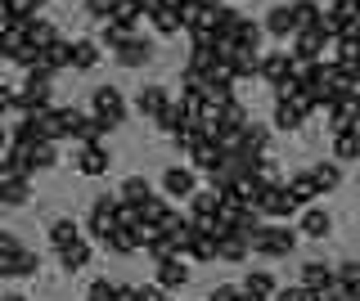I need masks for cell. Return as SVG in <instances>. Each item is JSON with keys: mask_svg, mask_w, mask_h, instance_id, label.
Masks as SVG:
<instances>
[{"mask_svg": "<svg viewBox=\"0 0 360 301\" xmlns=\"http://www.w3.org/2000/svg\"><path fill=\"white\" fill-rule=\"evenodd\" d=\"M248 248H252V256H266V261H284V256L297 252V229H288L284 220H262L248 234Z\"/></svg>", "mask_w": 360, "mask_h": 301, "instance_id": "cell-1", "label": "cell"}, {"mask_svg": "<svg viewBox=\"0 0 360 301\" xmlns=\"http://www.w3.org/2000/svg\"><path fill=\"white\" fill-rule=\"evenodd\" d=\"M50 81H54V76L45 72V68H37V72L22 76V91L14 95V113L32 117V113H41V108H54V104H50V91H54Z\"/></svg>", "mask_w": 360, "mask_h": 301, "instance_id": "cell-2", "label": "cell"}, {"mask_svg": "<svg viewBox=\"0 0 360 301\" xmlns=\"http://www.w3.org/2000/svg\"><path fill=\"white\" fill-rule=\"evenodd\" d=\"M90 117H99L108 131L127 121V99H122L117 86H95V95H90Z\"/></svg>", "mask_w": 360, "mask_h": 301, "instance_id": "cell-3", "label": "cell"}, {"mask_svg": "<svg viewBox=\"0 0 360 301\" xmlns=\"http://www.w3.org/2000/svg\"><path fill=\"white\" fill-rule=\"evenodd\" d=\"M112 229H117V198H108V194H104V198H95V203H90L86 234H90V239H99V243H104Z\"/></svg>", "mask_w": 360, "mask_h": 301, "instance_id": "cell-4", "label": "cell"}, {"mask_svg": "<svg viewBox=\"0 0 360 301\" xmlns=\"http://www.w3.org/2000/svg\"><path fill=\"white\" fill-rule=\"evenodd\" d=\"M297 198L288 194V180H279V185H270L266 189V198H262V216L266 220H288V216H297Z\"/></svg>", "mask_w": 360, "mask_h": 301, "instance_id": "cell-5", "label": "cell"}, {"mask_svg": "<svg viewBox=\"0 0 360 301\" xmlns=\"http://www.w3.org/2000/svg\"><path fill=\"white\" fill-rule=\"evenodd\" d=\"M320 113H324V121H329L333 135H342V131H356V126H360V104H356V99H329Z\"/></svg>", "mask_w": 360, "mask_h": 301, "instance_id": "cell-6", "label": "cell"}, {"mask_svg": "<svg viewBox=\"0 0 360 301\" xmlns=\"http://www.w3.org/2000/svg\"><path fill=\"white\" fill-rule=\"evenodd\" d=\"M297 76V63H292V54L288 50H270V54H262V81L266 86H284V81H292Z\"/></svg>", "mask_w": 360, "mask_h": 301, "instance_id": "cell-7", "label": "cell"}, {"mask_svg": "<svg viewBox=\"0 0 360 301\" xmlns=\"http://www.w3.org/2000/svg\"><path fill=\"white\" fill-rule=\"evenodd\" d=\"M162 194H172V198H194L198 194V175H194V166H167L162 171Z\"/></svg>", "mask_w": 360, "mask_h": 301, "instance_id": "cell-8", "label": "cell"}, {"mask_svg": "<svg viewBox=\"0 0 360 301\" xmlns=\"http://www.w3.org/2000/svg\"><path fill=\"white\" fill-rule=\"evenodd\" d=\"M302 288H311V293H338V265L307 261L302 265Z\"/></svg>", "mask_w": 360, "mask_h": 301, "instance_id": "cell-9", "label": "cell"}, {"mask_svg": "<svg viewBox=\"0 0 360 301\" xmlns=\"http://www.w3.org/2000/svg\"><path fill=\"white\" fill-rule=\"evenodd\" d=\"M262 27H266V36H275V41H292V36H297V18H292V5H275V9H266Z\"/></svg>", "mask_w": 360, "mask_h": 301, "instance_id": "cell-10", "label": "cell"}, {"mask_svg": "<svg viewBox=\"0 0 360 301\" xmlns=\"http://www.w3.org/2000/svg\"><path fill=\"white\" fill-rule=\"evenodd\" d=\"M172 104V95H167V86H140V95H135V113L144 121H158L162 117V108Z\"/></svg>", "mask_w": 360, "mask_h": 301, "instance_id": "cell-11", "label": "cell"}, {"mask_svg": "<svg viewBox=\"0 0 360 301\" xmlns=\"http://www.w3.org/2000/svg\"><path fill=\"white\" fill-rule=\"evenodd\" d=\"M72 162H77L82 175H104L108 171V149H104V144H82Z\"/></svg>", "mask_w": 360, "mask_h": 301, "instance_id": "cell-12", "label": "cell"}, {"mask_svg": "<svg viewBox=\"0 0 360 301\" xmlns=\"http://www.w3.org/2000/svg\"><path fill=\"white\" fill-rule=\"evenodd\" d=\"M221 211V189H198L194 198H189V220H194V225H202V220H212Z\"/></svg>", "mask_w": 360, "mask_h": 301, "instance_id": "cell-13", "label": "cell"}, {"mask_svg": "<svg viewBox=\"0 0 360 301\" xmlns=\"http://www.w3.org/2000/svg\"><path fill=\"white\" fill-rule=\"evenodd\" d=\"M297 229L307 234V239H329V234H333V216L324 207H307L297 216Z\"/></svg>", "mask_w": 360, "mask_h": 301, "instance_id": "cell-14", "label": "cell"}, {"mask_svg": "<svg viewBox=\"0 0 360 301\" xmlns=\"http://www.w3.org/2000/svg\"><path fill=\"white\" fill-rule=\"evenodd\" d=\"M252 256V248H248V239L239 229H230V234H221L217 239V261H230V265H239V261H248Z\"/></svg>", "mask_w": 360, "mask_h": 301, "instance_id": "cell-15", "label": "cell"}, {"mask_svg": "<svg viewBox=\"0 0 360 301\" xmlns=\"http://www.w3.org/2000/svg\"><path fill=\"white\" fill-rule=\"evenodd\" d=\"M112 59H117L122 68H144V63L153 59V41L135 36V41H127V46H122V50H112Z\"/></svg>", "mask_w": 360, "mask_h": 301, "instance_id": "cell-16", "label": "cell"}, {"mask_svg": "<svg viewBox=\"0 0 360 301\" xmlns=\"http://www.w3.org/2000/svg\"><path fill=\"white\" fill-rule=\"evenodd\" d=\"M153 283H158V288H167V293L185 288V283H189V265H185V256H172V261L158 265V279H153Z\"/></svg>", "mask_w": 360, "mask_h": 301, "instance_id": "cell-17", "label": "cell"}, {"mask_svg": "<svg viewBox=\"0 0 360 301\" xmlns=\"http://www.w3.org/2000/svg\"><path fill=\"white\" fill-rule=\"evenodd\" d=\"M360 18V9H356V0H333L329 9H324V27H329V36L338 41V32H342L347 23H356Z\"/></svg>", "mask_w": 360, "mask_h": 301, "instance_id": "cell-18", "label": "cell"}, {"mask_svg": "<svg viewBox=\"0 0 360 301\" xmlns=\"http://www.w3.org/2000/svg\"><path fill=\"white\" fill-rule=\"evenodd\" d=\"M225 158H230V149H225V144H217V140H207V144H202V149L194 153V171L217 175L221 166H225Z\"/></svg>", "mask_w": 360, "mask_h": 301, "instance_id": "cell-19", "label": "cell"}, {"mask_svg": "<svg viewBox=\"0 0 360 301\" xmlns=\"http://www.w3.org/2000/svg\"><path fill=\"white\" fill-rule=\"evenodd\" d=\"M41 68L50 72V76H54V72H63V68H72V41H63V36H59L54 46H45V50H41Z\"/></svg>", "mask_w": 360, "mask_h": 301, "instance_id": "cell-20", "label": "cell"}, {"mask_svg": "<svg viewBox=\"0 0 360 301\" xmlns=\"http://www.w3.org/2000/svg\"><path fill=\"white\" fill-rule=\"evenodd\" d=\"M288 194L297 198L302 211H307V207H315V198H320V185H315L311 171H297V175H288Z\"/></svg>", "mask_w": 360, "mask_h": 301, "instance_id": "cell-21", "label": "cell"}, {"mask_svg": "<svg viewBox=\"0 0 360 301\" xmlns=\"http://www.w3.org/2000/svg\"><path fill=\"white\" fill-rule=\"evenodd\" d=\"M338 297L360 301V261H338Z\"/></svg>", "mask_w": 360, "mask_h": 301, "instance_id": "cell-22", "label": "cell"}, {"mask_svg": "<svg viewBox=\"0 0 360 301\" xmlns=\"http://www.w3.org/2000/svg\"><path fill=\"white\" fill-rule=\"evenodd\" d=\"M22 162H27V171H50L54 162H59V149H54V144H27V149H22Z\"/></svg>", "mask_w": 360, "mask_h": 301, "instance_id": "cell-23", "label": "cell"}, {"mask_svg": "<svg viewBox=\"0 0 360 301\" xmlns=\"http://www.w3.org/2000/svg\"><path fill=\"white\" fill-rule=\"evenodd\" d=\"M59 265L68 274H77L82 265H90V239H86V234L77 243H68V248H59Z\"/></svg>", "mask_w": 360, "mask_h": 301, "instance_id": "cell-24", "label": "cell"}, {"mask_svg": "<svg viewBox=\"0 0 360 301\" xmlns=\"http://www.w3.org/2000/svg\"><path fill=\"white\" fill-rule=\"evenodd\" d=\"M262 36H266V27L257 23V18H248V14H243V23L234 27V36H230V41H234L239 50H257V54H262Z\"/></svg>", "mask_w": 360, "mask_h": 301, "instance_id": "cell-25", "label": "cell"}, {"mask_svg": "<svg viewBox=\"0 0 360 301\" xmlns=\"http://www.w3.org/2000/svg\"><path fill=\"white\" fill-rule=\"evenodd\" d=\"M266 149H270V131L262 126V121H252V126L243 131V140H239V153H248V158H266Z\"/></svg>", "mask_w": 360, "mask_h": 301, "instance_id": "cell-26", "label": "cell"}, {"mask_svg": "<svg viewBox=\"0 0 360 301\" xmlns=\"http://www.w3.org/2000/svg\"><path fill=\"white\" fill-rule=\"evenodd\" d=\"M243 293L257 297V301H270V297L279 293V283H275V274H270V270H252V274L243 279Z\"/></svg>", "mask_w": 360, "mask_h": 301, "instance_id": "cell-27", "label": "cell"}, {"mask_svg": "<svg viewBox=\"0 0 360 301\" xmlns=\"http://www.w3.org/2000/svg\"><path fill=\"white\" fill-rule=\"evenodd\" d=\"M158 126H162V131H167V135H172V140H176V135H180V131H189V126H194V117H189V113H185V108H180V104H176V99H172V104H167V108H162V117H158Z\"/></svg>", "mask_w": 360, "mask_h": 301, "instance_id": "cell-28", "label": "cell"}, {"mask_svg": "<svg viewBox=\"0 0 360 301\" xmlns=\"http://www.w3.org/2000/svg\"><path fill=\"white\" fill-rule=\"evenodd\" d=\"M333 162H360V126L333 135Z\"/></svg>", "mask_w": 360, "mask_h": 301, "instance_id": "cell-29", "label": "cell"}, {"mask_svg": "<svg viewBox=\"0 0 360 301\" xmlns=\"http://www.w3.org/2000/svg\"><path fill=\"white\" fill-rule=\"evenodd\" d=\"M292 18H297V32L324 27V9L315 5V0H292Z\"/></svg>", "mask_w": 360, "mask_h": 301, "instance_id": "cell-30", "label": "cell"}, {"mask_svg": "<svg viewBox=\"0 0 360 301\" xmlns=\"http://www.w3.org/2000/svg\"><path fill=\"white\" fill-rule=\"evenodd\" d=\"M82 239V225H77L72 216H59V220H50V243H54V252L68 248V243H77Z\"/></svg>", "mask_w": 360, "mask_h": 301, "instance_id": "cell-31", "label": "cell"}, {"mask_svg": "<svg viewBox=\"0 0 360 301\" xmlns=\"http://www.w3.org/2000/svg\"><path fill=\"white\" fill-rule=\"evenodd\" d=\"M99 50H104V46H99V41H72V68L77 72H90V68H95V63H99Z\"/></svg>", "mask_w": 360, "mask_h": 301, "instance_id": "cell-32", "label": "cell"}, {"mask_svg": "<svg viewBox=\"0 0 360 301\" xmlns=\"http://www.w3.org/2000/svg\"><path fill=\"white\" fill-rule=\"evenodd\" d=\"M99 46H104V50H122V46H127V41H135V27H127V23H104V27H99Z\"/></svg>", "mask_w": 360, "mask_h": 301, "instance_id": "cell-33", "label": "cell"}, {"mask_svg": "<svg viewBox=\"0 0 360 301\" xmlns=\"http://www.w3.org/2000/svg\"><path fill=\"white\" fill-rule=\"evenodd\" d=\"M311 175H315V185H320V194H333V189L342 185V162H315Z\"/></svg>", "mask_w": 360, "mask_h": 301, "instance_id": "cell-34", "label": "cell"}, {"mask_svg": "<svg viewBox=\"0 0 360 301\" xmlns=\"http://www.w3.org/2000/svg\"><path fill=\"white\" fill-rule=\"evenodd\" d=\"M144 256H149L153 265H162V261H172V256H180V248H176V239H167V234H153V239L144 243Z\"/></svg>", "mask_w": 360, "mask_h": 301, "instance_id": "cell-35", "label": "cell"}, {"mask_svg": "<svg viewBox=\"0 0 360 301\" xmlns=\"http://www.w3.org/2000/svg\"><path fill=\"white\" fill-rule=\"evenodd\" d=\"M185 256H189V261H217V239H212V234H202V229H194Z\"/></svg>", "mask_w": 360, "mask_h": 301, "instance_id": "cell-36", "label": "cell"}, {"mask_svg": "<svg viewBox=\"0 0 360 301\" xmlns=\"http://www.w3.org/2000/svg\"><path fill=\"white\" fill-rule=\"evenodd\" d=\"M230 72H234V81H248V76H262V54H257V50H239V59L230 63Z\"/></svg>", "mask_w": 360, "mask_h": 301, "instance_id": "cell-37", "label": "cell"}, {"mask_svg": "<svg viewBox=\"0 0 360 301\" xmlns=\"http://www.w3.org/2000/svg\"><path fill=\"white\" fill-rule=\"evenodd\" d=\"M167 211H172V207H167V198H158V194H149V198H144V203H140V225H162V220H167Z\"/></svg>", "mask_w": 360, "mask_h": 301, "instance_id": "cell-38", "label": "cell"}, {"mask_svg": "<svg viewBox=\"0 0 360 301\" xmlns=\"http://www.w3.org/2000/svg\"><path fill=\"white\" fill-rule=\"evenodd\" d=\"M18 256H22V243L9 229H0V279H9V265H14Z\"/></svg>", "mask_w": 360, "mask_h": 301, "instance_id": "cell-39", "label": "cell"}, {"mask_svg": "<svg viewBox=\"0 0 360 301\" xmlns=\"http://www.w3.org/2000/svg\"><path fill=\"white\" fill-rule=\"evenodd\" d=\"M22 27H27V41H32V46H41V50L59 41V32H54V23H45V18H27Z\"/></svg>", "mask_w": 360, "mask_h": 301, "instance_id": "cell-40", "label": "cell"}, {"mask_svg": "<svg viewBox=\"0 0 360 301\" xmlns=\"http://www.w3.org/2000/svg\"><path fill=\"white\" fill-rule=\"evenodd\" d=\"M270 121H275V131H302L307 117H302L292 104H284V99H275V117H270Z\"/></svg>", "mask_w": 360, "mask_h": 301, "instance_id": "cell-41", "label": "cell"}, {"mask_svg": "<svg viewBox=\"0 0 360 301\" xmlns=\"http://www.w3.org/2000/svg\"><path fill=\"white\" fill-rule=\"evenodd\" d=\"M104 135H108V126H104V121H99V117H90L86 113V121H82V126H77V144H104Z\"/></svg>", "mask_w": 360, "mask_h": 301, "instance_id": "cell-42", "label": "cell"}, {"mask_svg": "<svg viewBox=\"0 0 360 301\" xmlns=\"http://www.w3.org/2000/svg\"><path fill=\"white\" fill-rule=\"evenodd\" d=\"M149 23H153L158 36H180V32H185V27H180V14H176V9H158Z\"/></svg>", "mask_w": 360, "mask_h": 301, "instance_id": "cell-43", "label": "cell"}, {"mask_svg": "<svg viewBox=\"0 0 360 301\" xmlns=\"http://www.w3.org/2000/svg\"><path fill=\"white\" fill-rule=\"evenodd\" d=\"M27 198H32L27 180H9V185H0V207H22Z\"/></svg>", "mask_w": 360, "mask_h": 301, "instance_id": "cell-44", "label": "cell"}, {"mask_svg": "<svg viewBox=\"0 0 360 301\" xmlns=\"http://www.w3.org/2000/svg\"><path fill=\"white\" fill-rule=\"evenodd\" d=\"M140 0H112V18H108V23H127V27H135V23H140Z\"/></svg>", "mask_w": 360, "mask_h": 301, "instance_id": "cell-45", "label": "cell"}, {"mask_svg": "<svg viewBox=\"0 0 360 301\" xmlns=\"http://www.w3.org/2000/svg\"><path fill=\"white\" fill-rule=\"evenodd\" d=\"M122 198H127V203H144V198L153 194L149 189V180H144V175H127V180H122V189H117Z\"/></svg>", "mask_w": 360, "mask_h": 301, "instance_id": "cell-46", "label": "cell"}, {"mask_svg": "<svg viewBox=\"0 0 360 301\" xmlns=\"http://www.w3.org/2000/svg\"><path fill=\"white\" fill-rule=\"evenodd\" d=\"M37 252H27V248H22V256H18V261L14 265H9V279H32V274H37Z\"/></svg>", "mask_w": 360, "mask_h": 301, "instance_id": "cell-47", "label": "cell"}, {"mask_svg": "<svg viewBox=\"0 0 360 301\" xmlns=\"http://www.w3.org/2000/svg\"><path fill=\"white\" fill-rule=\"evenodd\" d=\"M117 225H122V229H135V225H140V203L117 198Z\"/></svg>", "mask_w": 360, "mask_h": 301, "instance_id": "cell-48", "label": "cell"}, {"mask_svg": "<svg viewBox=\"0 0 360 301\" xmlns=\"http://www.w3.org/2000/svg\"><path fill=\"white\" fill-rule=\"evenodd\" d=\"M86 301H117V283H112V279H95L90 293H86Z\"/></svg>", "mask_w": 360, "mask_h": 301, "instance_id": "cell-49", "label": "cell"}, {"mask_svg": "<svg viewBox=\"0 0 360 301\" xmlns=\"http://www.w3.org/2000/svg\"><path fill=\"white\" fill-rule=\"evenodd\" d=\"M252 180H262V185H279V166L270 162V158H257V162H252Z\"/></svg>", "mask_w": 360, "mask_h": 301, "instance_id": "cell-50", "label": "cell"}, {"mask_svg": "<svg viewBox=\"0 0 360 301\" xmlns=\"http://www.w3.org/2000/svg\"><path fill=\"white\" fill-rule=\"evenodd\" d=\"M202 301H243V283H217Z\"/></svg>", "mask_w": 360, "mask_h": 301, "instance_id": "cell-51", "label": "cell"}, {"mask_svg": "<svg viewBox=\"0 0 360 301\" xmlns=\"http://www.w3.org/2000/svg\"><path fill=\"white\" fill-rule=\"evenodd\" d=\"M59 121H63V135L72 140V135H77V126L86 121V113H82V108H59Z\"/></svg>", "mask_w": 360, "mask_h": 301, "instance_id": "cell-52", "label": "cell"}, {"mask_svg": "<svg viewBox=\"0 0 360 301\" xmlns=\"http://www.w3.org/2000/svg\"><path fill=\"white\" fill-rule=\"evenodd\" d=\"M86 14H90V18H95V23H99V27H104V23H108V18H112V0H86Z\"/></svg>", "mask_w": 360, "mask_h": 301, "instance_id": "cell-53", "label": "cell"}, {"mask_svg": "<svg viewBox=\"0 0 360 301\" xmlns=\"http://www.w3.org/2000/svg\"><path fill=\"white\" fill-rule=\"evenodd\" d=\"M270 301H311V288H302V283H292V288H279Z\"/></svg>", "mask_w": 360, "mask_h": 301, "instance_id": "cell-54", "label": "cell"}, {"mask_svg": "<svg viewBox=\"0 0 360 301\" xmlns=\"http://www.w3.org/2000/svg\"><path fill=\"white\" fill-rule=\"evenodd\" d=\"M18 23V14H14V5H9V0H0V32H9Z\"/></svg>", "mask_w": 360, "mask_h": 301, "instance_id": "cell-55", "label": "cell"}, {"mask_svg": "<svg viewBox=\"0 0 360 301\" xmlns=\"http://www.w3.org/2000/svg\"><path fill=\"white\" fill-rule=\"evenodd\" d=\"M140 301H167V288H158V283L140 288Z\"/></svg>", "mask_w": 360, "mask_h": 301, "instance_id": "cell-56", "label": "cell"}, {"mask_svg": "<svg viewBox=\"0 0 360 301\" xmlns=\"http://www.w3.org/2000/svg\"><path fill=\"white\" fill-rule=\"evenodd\" d=\"M9 144H14V135L5 131V121H0V153H9Z\"/></svg>", "mask_w": 360, "mask_h": 301, "instance_id": "cell-57", "label": "cell"}, {"mask_svg": "<svg viewBox=\"0 0 360 301\" xmlns=\"http://www.w3.org/2000/svg\"><path fill=\"white\" fill-rule=\"evenodd\" d=\"M311 301H342L338 293H311Z\"/></svg>", "mask_w": 360, "mask_h": 301, "instance_id": "cell-58", "label": "cell"}, {"mask_svg": "<svg viewBox=\"0 0 360 301\" xmlns=\"http://www.w3.org/2000/svg\"><path fill=\"white\" fill-rule=\"evenodd\" d=\"M0 301H27V297H22V293H5V297H0Z\"/></svg>", "mask_w": 360, "mask_h": 301, "instance_id": "cell-59", "label": "cell"}, {"mask_svg": "<svg viewBox=\"0 0 360 301\" xmlns=\"http://www.w3.org/2000/svg\"><path fill=\"white\" fill-rule=\"evenodd\" d=\"M0 59H5V46H0Z\"/></svg>", "mask_w": 360, "mask_h": 301, "instance_id": "cell-60", "label": "cell"}, {"mask_svg": "<svg viewBox=\"0 0 360 301\" xmlns=\"http://www.w3.org/2000/svg\"><path fill=\"white\" fill-rule=\"evenodd\" d=\"M356 9H360V0H356Z\"/></svg>", "mask_w": 360, "mask_h": 301, "instance_id": "cell-61", "label": "cell"}, {"mask_svg": "<svg viewBox=\"0 0 360 301\" xmlns=\"http://www.w3.org/2000/svg\"><path fill=\"white\" fill-rule=\"evenodd\" d=\"M0 211H5V207H0Z\"/></svg>", "mask_w": 360, "mask_h": 301, "instance_id": "cell-62", "label": "cell"}]
</instances>
